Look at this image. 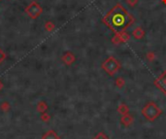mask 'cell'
<instances>
[{"label":"cell","mask_w":166,"mask_h":139,"mask_svg":"<svg viewBox=\"0 0 166 139\" xmlns=\"http://www.w3.org/2000/svg\"><path fill=\"white\" fill-rule=\"evenodd\" d=\"M63 60H64V62H65L66 64H72V63L74 62V60H75V57H74V56H73L72 54H66L65 56H64V57H63Z\"/></svg>","instance_id":"cell-9"},{"label":"cell","mask_w":166,"mask_h":139,"mask_svg":"<svg viewBox=\"0 0 166 139\" xmlns=\"http://www.w3.org/2000/svg\"><path fill=\"white\" fill-rule=\"evenodd\" d=\"M103 22L116 33H121L131 22V17L121 4L116 5L106 16Z\"/></svg>","instance_id":"cell-1"},{"label":"cell","mask_w":166,"mask_h":139,"mask_svg":"<svg viewBox=\"0 0 166 139\" xmlns=\"http://www.w3.org/2000/svg\"><path fill=\"white\" fill-rule=\"evenodd\" d=\"M144 29L141 27H136L135 29L133 30V36H134V38H136V39H142L143 38V36H144Z\"/></svg>","instance_id":"cell-7"},{"label":"cell","mask_w":166,"mask_h":139,"mask_svg":"<svg viewBox=\"0 0 166 139\" xmlns=\"http://www.w3.org/2000/svg\"><path fill=\"white\" fill-rule=\"evenodd\" d=\"M121 123L124 124V126H129V124L133 122V118L132 116H130L129 114H125L123 115V117H121Z\"/></svg>","instance_id":"cell-8"},{"label":"cell","mask_w":166,"mask_h":139,"mask_svg":"<svg viewBox=\"0 0 166 139\" xmlns=\"http://www.w3.org/2000/svg\"><path fill=\"white\" fill-rule=\"evenodd\" d=\"M1 88H2V84L0 83V89H1Z\"/></svg>","instance_id":"cell-14"},{"label":"cell","mask_w":166,"mask_h":139,"mask_svg":"<svg viewBox=\"0 0 166 139\" xmlns=\"http://www.w3.org/2000/svg\"><path fill=\"white\" fill-rule=\"evenodd\" d=\"M47 109V105H45L43 102H41L40 104H38L37 106V110L38 111H45V110Z\"/></svg>","instance_id":"cell-13"},{"label":"cell","mask_w":166,"mask_h":139,"mask_svg":"<svg viewBox=\"0 0 166 139\" xmlns=\"http://www.w3.org/2000/svg\"><path fill=\"white\" fill-rule=\"evenodd\" d=\"M119 112L122 115L128 114V106H126L125 104H121L119 106Z\"/></svg>","instance_id":"cell-10"},{"label":"cell","mask_w":166,"mask_h":139,"mask_svg":"<svg viewBox=\"0 0 166 139\" xmlns=\"http://www.w3.org/2000/svg\"><path fill=\"white\" fill-rule=\"evenodd\" d=\"M26 12H27L29 17H31V18H36V17L41 13V8L37 3L33 2V3L26 9Z\"/></svg>","instance_id":"cell-5"},{"label":"cell","mask_w":166,"mask_h":139,"mask_svg":"<svg viewBox=\"0 0 166 139\" xmlns=\"http://www.w3.org/2000/svg\"><path fill=\"white\" fill-rule=\"evenodd\" d=\"M116 86H118L119 88H121V87L124 85V80L122 79L121 77H119V78H118V79H116Z\"/></svg>","instance_id":"cell-12"},{"label":"cell","mask_w":166,"mask_h":139,"mask_svg":"<svg viewBox=\"0 0 166 139\" xmlns=\"http://www.w3.org/2000/svg\"><path fill=\"white\" fill-rule=\"evenodd\" d=\"M154 84H156V88L159 89L160 91L166 95V70L163 71L162 73L156 78V81H154Z\"/></svg>","instance_id":"cell-4"},{"label":"cell","mask_w":166,"mask_h":139,"mask_svg":"<svg viewBox=\"0 0 166 139\" xmlns=\"http://www.w3.org/2000/svg\"><path fill=\"white\" fill-rule=\"evenodd\" d=\"M161 113H162L161 109H160L156 103L153 102V101L148 102L142 109L143 116H144L147 120L151 122H153L156 119L158 118L159 116L161 115Z\"/></svg>","instance_id":"cell-2"},{"label":"cell","mask_w":166,"mask_h":139,"mask_svg":"<svg viewBox=\"0 0 166 139\" xmlns=\"http://www.w3.org/2000/svg\"><path fill=\"white\" fill-rule=\"evenodd\" d=\"M102 68L110 76H114L119 70V68H121V63L119 62V60L116 57H109L102 63Z\"/></svg>","instance_id":"cell-3"},{"label":"cell","mask_w":166,"mask_h":139,"mask_svg":"<svg viewBox=\"0 0 166 139\" xmlns=\"http://www.w3.org/2000/svg\"><path fill=\"white\" fill-rule=\"evenodd\" d=\"M93 139H109V137L104 132H99Z\"/></svg>","instance_id":"cell-11"},{"label":"cell","mask_w":166,"mask_h":139,"mask_svg":"<svg viewBox=\"0 0 166 139\" xmlns=\"http://www.w3.org/2000/svg\"><path fill=\"white\" fill-rule=\"evenodd\" d=\"M42 139H59V136L56 134V132L54 130H49L43 135Z\"/></svg>","instance_id":"cell-6"}]
</instances>
